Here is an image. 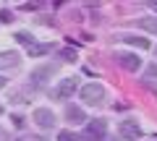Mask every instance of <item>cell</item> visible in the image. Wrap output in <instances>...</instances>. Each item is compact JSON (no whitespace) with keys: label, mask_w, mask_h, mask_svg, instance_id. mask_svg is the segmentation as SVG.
I'll return each mask as SVG.
<instances>
[{"label":"cell","mask_w":157,"mask_h":141,"mask_svg":"<svg viewBox=\"0 0 157 141\" xmlns=\"http://www.w3.org/2000/svg\"><path fill=\"white\" fill-rule=\"evenodd\" d=\"M105 99V89H102V84H97V81H92V84L81 86V102H86V105H97V102Z\"/></svg>","instance_id":"1"},{"label":"cell","mask_w":157,"mask_h":141,"mask_svg":"<svg viewBox=\"0 0 157 141\" xmlns=\"http://www.w3.org/2000/svg\"><path fill=\"white\" fill-rule=\"evenodd\" d=\"M115 60H118V65H121V68H126V71H131V73L141 68L139 55H134V52H118V55H115Z\"/></svg>","instance_id":"2"},{"label":"cell","mask_w":157,"mask_h":141,"mask_svg":"<svg viewBox=\"0 0 157 141\" xmlns=\"http://www.w3.org/2000/svg\"><path fill=\"white\" fill-rule=\"evenodd\" d=\"M34 123L39 125V128H52L55 125V113L52 110H47V107H37L34 110Z\"/></svg>","instance_id":"3"},{"label":"cell","mask_w":157,"mask_h":141,"mask_svg":"<svg viewBox=\"0 0 157 141\" xmlns=\"http://www.w3.org/2000/svg\"><path fill=\"white\" fill-rule=\"evenodd\" d=\"M73 91H76V79H63L60 84L52 89V97H55V99H68Z\"/></svg>","instance_id":"4"},{"label":"cell","mask_w":157,"mask_h":141,"mask_svg":"<svg viewBox=\"0 0 157 141\" xmlns=\"http://www.w3.org/2000/svg\"><path fill=\"white\" fill-rule=\"evenodd\" d=\"M121 136H123V139H128V141H136L141 136V128H139V123H134V120H123V123H121Z\"/></svg>","instance_id":"5"},{"label":"cell","mask_w":157,"mask_h":141,"mask_svg":"<svg viewBox=\"0 0 157 141\" xmlns=\"http://www.w3.org/2000/svg\"><path fill=\"white\" fill-rule=\"evenodd\" d=\"M105 133H107L105 120H89V125H86V136L89 139H105Z\"/></svg>","instance_id":"6"},{"label":"cell","mask_w":157,"mask_h":141,"mask_svg":"<svg viewBox=\"0 0 157 141\" xmlns=\"http://www.w3.org/2000/svg\"><path fill=\"white\" fill-rule=\"evenodd\" d=\"M13 65H18V52L0 50V68H13Z\"/></svg>","instance_id":"7"},{"label":"cell","mask_w":157,"mask_h":141,"mask_svg":"<svg viewBox=\"0 0 157 141\" xmlns=\"http://www.w3.org/2000/svg\"><path fill=\"white\" fill-rule=\"evenodd\" d=\"M121 39H123L126 45H134V47H139V50H147V47H149V42H147V39H141V37H134V34H123Z\"/></svg>","instance_id":"8"},{"label":"cell","mask_w":157,"mask_h":141,"mask_svg":"<svg viewBox=\"0 0 157 141\" xmlns=\"http://www.w3.org/2000/svg\"><path fill=\"white\" fill-rule=\"evenodd\" d=\"M139 26L147 29V32H152V34H157V18L155 16H144V18H139Z\"/></svg>","instance_id":"9"},{"label":"cell","mask_w":157,"mask_h":141,"mask_svg":"<svg viewBox=\"0 0 157 141\" xmlns=\"http://www.w3.org/2000/svg\"><path fill=\"white\" fill-rule=\"evenodd\" d=\"M45 52H50V45H29V55L32 58H42Z\"/></svg>","instance_id":"10"},{"label":"cell","mask_w":157,"mask_h":141,"mask_svg":"<svg viewBox=\"0 0 157 141\" xmlns=\"http://www.w3.org/2000/svg\"><path fill=\"white\" fill-rule=\"evenodd\" d=\"M68 118L71 120H84V113H81L78 107H68Z\"/></svg>","instance_id":"11"},{"label":"cell","mask_w":157,"mask_h":141,"mask_svg":"<svg viewBox=\"0 0 157 141\" xmlns=\"http://www.w3.org/2000/svg\"><path fill=\"white\" fill-rule=\"evenodd\" d=\"M58 141H76V133H71V131H63V133L58 136Z\"/></svg>","instance_id":"12"},{"label":"cell","mask_w":157,"mask_h":141,"mask_svg":"<svg viewBox=\"0 0 157 141\" xmlns=\"http://www.w3.org/2000/svg\"><path fill=\"white\" fill-rule=\"evenodd\" d=\"M16 39H18V42H24V45H32V37H29L26 32H18V34H16Z\"/></svg>","instance_id":"13"},{"label":"cell","mask_w":157,"mask_h":141,"mask_svg":"<svg viewBox=\"0 0 157 141\" xmlns=\"http://www.w3.org/2000/svg\"><path fill=\"white\" fill-rule=\"evenodd\" d=\"M60 55L66 58V60H76V50H71V47H66V50H63Z\"/></svg>","instance_id":"14"},{"label":"cell","mask_w":157,"mask_h":141,"mask_svg":"<svg viewBox=\"0 0 157 141\" xmlns=\"http://www.w3.org/2000/svg\"><path fill=\"white\" fill-rule=\"evenodd\" d=\"M0 21L3 24H11L13 18H11V11H0Z\"/></svg>","instance_id":"15"},{"label":"cell","mask_w":157,"mask_h":141,"mask_svg":"<svg viewBox=\"0 0 157 141\" xmlns=\"http://www.w3.org/2000/svg\"><path fill=\"white\" fill-rule=\"evenodd\" d=\"M149 76H152V79H157V65H149Z\"/></svg>","instance_id":"16"},{"label":"cell","mask_w":157,"mask_h":141,"mask_svg":"<svg viewBox=\"0 0 157 141\" xmlns=\"http://www.w3.org/2000/svg\"><path fill=\"white\" fill-rule=\"evenodd\" d=\"M3 86H6V79H0V89H3Z\"/></svg>","instance_id":"17"},{"label":"cell","mask_w":157,"mask_h":141,"mask_svg":"<svg viewBox=\"0 0 157 141\" xmlns=\"http://www.w3.org/2000/svg\"><path fill=\"white\" fill-rule=\"evenodd\" d=\"M152 8H155V11H157V3H152Z\"/></svg>","instance_id":"18"},{"label":"cell","mask_w":157,"mask_h":141,"mask_svg":"<svg viewBox=\"0 0 157 141\" xmlns=\"http://www.w3.org/2000/svg\"><path fill=\"white\" fill-rule=\"evenodd\" d=\"M0 113H3V107H0Z\"/></svg>","instance_id":"19"},{"label":"cell","mask_w":157,"mask_h":141,"mask_svg":"<svg viewBox=\"0 0 157 141\" xmlns=\"http://www.w3.org/2000/svg\"><path fill=\"white\" fill-rule=\"evenodd\" d=\"M155 52H157V50H155Z\"/></svg>","instance_id":"20"}]
</instances>
